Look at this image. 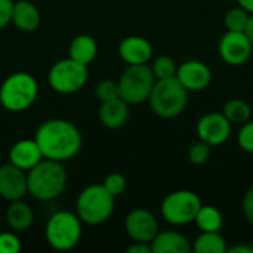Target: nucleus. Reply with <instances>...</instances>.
I'll list each match as a JSON object with an SVG mask.
<instances>
[{
	"label": "nucleus",
	"instance_id": "1",
	"mask_svg": "<svg viewBox=\"0 0 253 253\" xmlns=\"http://www.w3.org/2000/svg\"><path fill=\"white\" fill-rule=\"evenodd\" d=\"M44 159L55 162H68L74 159L83 145L79 127L65 119H50L43 122L34 135Z\"/></svg>",
	"mask_w": 253,
	"mask_h": 253
},
{
	"label": "nucleus",
	"instance_id": "2",
	"mask_svg": "<svg viewBox=\"0 0 253 253\" xmlns=\"http://www.w3.org/2000/svg\"><path fill=\"white\" fill-rule=\"evenodd\" d=\"M67 170L61 162L43 159L34 168L27 170L28 194L40 202L58 199L67 187Z\"/></svg>",
	"mask_w": 253,
	"mask_h": 253
},
{
	"label": "nucleus",
	"instance_id": "3",
	"mask_svg": "<svg viewBox=\"0 0 253 253\" xmlns=\"http://www.w3.org/2000/svg\"><path fill=\"white\" fill-rule=\"evenodd\" d=\"M188 93L190 92L176 77L156 80L148 104L156 116L162 119H175L185 111L188 105Z\"/></svg>",
	"mask_w": 253,
	"mask_h": 253
},
{
	"label": "nucleus",
	"instance_id": "4",
	"mask_svg": "<svg viewBox=\"0 0 253 253\" xmlns=\"http://www.w3.org/2000/svg\"><path fill=\"white\" fill-rule=\"evenodd\" d=\"M116 197L102 184H92L83 188L76 200V213L87 225L107 222L114 212Z\"/></svg>",
	"mask_w": 253,
	"mask_h": 253
},
{
	"label": "nucleus",
	"instance_id": "5",
	"mask_svg": "<svg viewBox=\"0 0 253 253\" xmlns=\"http://www.w3.org/2000/svg\"><path fill=\"white\" fill-rule=\"evenodd\" d=\"M37 95L39 83L30 73H12L0 84V104L12 113L28 110L36 102Z\"/></svg>",
	"mask_w": 253,
	"mask_h": 253
},
{
	"label": "nucleus",
	"instance_id": "6",
	"mask_svg": "<svg viewBox=\"0 0 253 253\" xmlns=\"http://www.w3.org/2000/svg\"><path fill=\"white\" fill-rule=\"evenodd\" d=\"M82 219L77 213L68 211L55 212L46 222L44 236L49 246L55 251L65 252L74 249L82 240Z\"/></svg>",
	"mask_w": 253,
	"mask_h": 253
},
{
	"label": "nucleus",
	"instance_id": "7",
	"mask_svg": "<svg viewBox=\"0 0 253 253\" xmlns=\"http://www.w3.org/2000/svg\"><path fill=\"white\" fill-rule=\"evenodd\" d=\"M156 77L148 64L127 65L119 79L120 98L129 105H139L147 102L154 87Z\"/></svg>",
	"mask_w": 253,
	"mask_h": 253
},
{
	"label": "nucleus",
	"instance_id": "8",
	"mask_svg": "<svg viewBox=\"0 0 253 253\" xmlns=\"http://www.w3.org/2000/svg\"><path fill=\"white\" fill-rule=\"evenodd\" d=\"M202 205L203 202L197 193L191 190H176L163 199L160 205V213L168 224L173 227H182L194 222Z\"/></svg>",
	"mask_w": 253,
	"mask_h": 253
},
{
	"label": "nucleus",
	"instance_id": "9",
	"mask_svg": "<svg viewBox=\"0 0 253 253\" xmlns=\"http://www.w3.org/2000/svg\"><path fill=\"white\" fill-rule=\"evenodd\" d=\"M89 79L87 65L80 64L70 56L55 62L47 74L50 87L62 95H71L84 87Z\"/></svg>",
	"mask_w": 253,
	"mask_h": 253
},
{
	"label": "nucleus",
	"instance_id": "10",
	"mask_svg": "<svg viewBox=\"0 0 253 253\" xmlns=\"http://www.w3.org/2000/svg\"><path fill=\"white\" fill-rule=\"evenodd\" d=\"M221 59L231 67L245 65L253 53V44L245 31H227L218 44Z\"/></svg>",
	"mask_w": 253,
	"mask_h": 253
},
{
	"label": "nucleus",
	"instance_id": "11",
	"mask_svg": "<svg viewBox=\"0 0 253 253\" xmlns=\"http://www.w3.org/2000/svg\"><path fill=\"white\" fill-rule=\"evenodd\" d=\"M196 130L199 139L205 141L211 147H219L230 139L233 132V125L222 113L213 111L199 119Z\"/></svg>",
	"mask_w": 253,
	"mask_h": 253
},
{
	"label": "nucleus",
	"instance_id": "12",
	"mask_svg": "<svg viewBox=\"0 0 253 253\" xmlns=\"http://www.w3.org/2000/svg\"><path fill=\"white\" fill-rule=\"evenodd\" d=\"M125 231L133 242L151 243L159 230L156 215L147 209H133L125 218Z\"/></svg>",
	"mask_w": 253,
	"mask_h": 253
},
{
	"label": "nucleus",
	"instance_id": "13",
	"mask_svg": "<svg viewBox=\"0 0 253 253\" xmlns=\"http://www.w3.org/2000/svg\"><path fill=\"white\" fill-rule=\"evenodd\" d=\"M175 77L188 92H203L212 83V70L203 61L190 59L178 65Z\"/></svg>",
	"mask_w": 253,
	"mask_h": 253
},
{
	"label": "nucleus",
	"instance_id": "14",
	"mask_svg": "<svg viewBox=\"0 0 253 253\" xmlns=\"http://www.w3.org/2000/svg\"><path fill=\"white\" fill-rule=\"evenodd\" d=\"M28 194L27 172L13 166L12 163L0 166V197L6 202L24 199Z\"/></svg>",
	"mask_w": 253,
	"mask_h": 253
},
{
	"label": "nucleus",
	"instance_id": "15",
	"mask_svg": "<svg viewBox=\"0 0 253 253\" xmlns=\"http://www.w3.org/2000/svg\"><path fill=\"white\" fill-rule=\"evenodd\" d=\"M119 55L127 65L148 64L153 56V46L142 36H127L119 44Z\"/></svg>",
	"mask_w": 253,
	"mask_h": 253
},
{
	"label": "nucleus",
	"instance_id": "16",
	"mask_svg": "<svg viewBox=\"0 0 253 253\" xmlns=\"http://www.w3.org/2000/svg\"><path fill=\"white\" fill-rule=\"evenodd\" d=\"M43 159L44 157L42 154V150L34 138L33 139H21V141L15 142L9 150V163H12L13 166L19 168L25 172L30 170L31 168H34Z\"/></svg>",
	"mask_w": 253,
	"mask_h": 253
},
{
	"label": "nucleus",
	"instance_id": "17",
	"mask_svg": "<svg viewBox=\"0 0 253 253\" xmlns=\"http://www.w3.org/2000/svg\"><path fill=\"white\" fill-rule=\"evenodd\" d=\"M99 122L104 127L107 129H120L123 127L129 117H130V111H129V104L119 98L110 99V101H104L101 102L99 107Z\"/></svg>",
	"mask_w": 253,
	"mask_h": 253
},
{
	"label": "nucleus",
	"instance_id": "18",
	"mask_svg": "<svg viewBox=\"0 0 253 253\" xmlns=\"http://www.w3.org/2000/svg\"><path fill=\"white\" fill-rule=\"evenodd\" d=\"M151 252L153 253H191L193 245L191 242L179 231L166 230L159 231L153 239Z\"/></svg>",
	"mask_w": 253,
	"mask_h": 253
},
{
	"label": "nucleus",
	"instance_id": "19",
	"mask_svg": "<svg viewBox=\"0 0 253 253\" xmlns=\"http://www.w3.org/2000/svg\"><path fill=\"white\" fill-rule=\"evenodd\" d=\"M40 10L30 0H18L13 1L12 9V22L13 25L24 33H33L40 25Z\"/></svg>",
	"mask_w": 253,
	"mask_h": 253
},
{
	"label": "nucleus",
	"instance_id": "20",
	"mask_svg": "<svg viewBox=\"0 0 253 253\" xmlns=\"http://www.w3.org/2000/svg\"><path fill=\"white\" fill-rule=\"evenodd\" d=\"M6 224L7 227L15 233L27 231L33 222H34V212L28 203H25L22 199L9 202V206L6 209Z\"/></svg>",
	"mask_w": 253,
	"mask_h": 253
},
{
	"label": "nucleus",
	"instance_id": "21",
	"mask_svg": "<svg viewBox=\"0 0 253 253\" xmlns=\"http://www.w3.org/2000/svg\"><path fill=\"white\" fill-rule=\"evenodd\" d=\"M98 55L96 40L89 34L76 36L68 46V56L80 64L89 65Z\"/></svg>",
	"mask_w": 253,
	"mask_h": 253
},
{
	"label": "nucleus",
	"instance_id": "22",
	"mask_svg": "<svg viewBox=\"0 0 253 253\" xmlns=\"http://www.w3.org/2000/svg\"><path fill=\"white\" fill-rule=\"evenodd\" d=\"M191 245L196 253H227L228 251L227 242L219 231H200Z\"/></svg>",
	"mask_w": 253,
	"mask_h": 253
},
{
	"label": "nucleus",
	"instance_id": "23",
	"mask_svg": "<svg viewBox=\"0 0 253 253\" xmlns=\"http://www.w3.org/2000/svg\"><path fill=\"white\" fill-rule=\"evenodd\" d=\"M194 222L200 231H221L224 225V216L218 208L212 205H202Z\"/></svg>",
	"mask_w": 253,
	"mask_h": 253
},
{
	"label": "nucleus",
	"instance_id": "24",
	"mask_svg": "<svg viewBox=\"0 0 253 253\" xmlns=\"http://www.w3.org/2000/svg\"><path fill=\"white\" fill-rule=\"evenodd\" d=\"M222 114L228 119L231 125H243L251 120L252 117V108L251 105L239 98L228 99L222 107Z\"/></svg>",
	"mask_w": 253,
	"mask_h": 253
},
{
	"label": "nucleus",
	"instance_id": "25",
	"mask_svg": "<svg viewBox=\"0 0 253 253\" xmlns=\"http://www.w3.org/2000/svg\"><path fill=\"white\" fill-rule=\"evenodd\" d=\"M249 19H251V13L246 9L236 6L225 13L224 25L227 31H245L249 24Z\"/></svg>",
	"mask_w": 253,
	"mask_h": 253
},
{
	"label": "nucleus",
	"instance_id": "26",
	"mask_svg": "<svg viewBox=\"0 0 253 253\" xmlns=\"http://www.w3.org/2000/svg\"><path fill=\"white\" fill-rule=\"evenodd\" d=\"M151 70L154 73L156 80H162V79H169V77H175L176 76V70L178 65L175 62L173 58L168 56V55H162L159 58L154 59Z\"/></svg>",
	"mask_w": 253,
	"mask_h": 253
},
{
	"label": "nucleus",
	"instance_id": "27",
	"mask_svg": "<svg viewBox=\"0 0 253 253\" xmlns=\"http://www.w3.org/2000/svg\"><path fill=\"white\" fill-rule=\"evenodd\" d=\"M211 148L212 147L209 144H206L205 141H202V139L194 142L190 147V150H188V160H190V163H193L194 166L205 165L209 160V157H211Z\"/></svg>",
	"mask_w": 253,
	"mask_h": 253
},
{
	"label": "nucleus",
	"instance_id": "28",
	"mask_svg": "<svg viewBox=\"0 0 253 253\" xmlns=\"http://www.w3.org/2000/svg\"><path fill=\"white\" fill-rule=\"evenodd\" d=\"M102 185L107 188V191L110 194H113L114 197H119V196H122L126 191L127 181H126V178L122 173L113 172V173L105 176V179L102 181Z\"/></svg>",
	"mask_w": 253,
	"mask_h": 253
},
{
	"label": "nucleus",
	"instance_id": "29",
	"mask_svg": "<svg viewBox=\"0 0 253 253\" xmlns=\"http://www.w3.org/2000/svg\"><path fill=\"white\" fill-rule=\"evenodd\" d=\"M95 93H96V98L104 102V101H110V99H114V98H119L120 96V90H119V82L116 80H102L96 84V89H95Z\"/></svg>",
	"mask_w": 253,
	"mask_h": 253
},
{
	"label": "nucleus",
	"instance_id": "30",
	"mask_svg": "<svg viewBox=\"0 0 253 253\" xmlns=\"http://www.w3.org/2000/svg\"><path fill=\"white\" fill-rule=\"evenodd\" d=\"M237 144L243 151L253 154V120L242 125L237 133Z\"/></svg>",
	"mask_w": 253,
	"mask_h": 253
},
{
	"label": "nucleus",
	"instance_id": "31",
	"mask_svg": "<svg viewBox=\"0 0 253 253\" xmlns=\"http://www.w3.org/2000/svg\"><path fill=\"white\" fill-rule=\"evenodd\" d=\"M22 245L15 231L0 233V253H18Z\"/></svg>",
	"mask_w": 253,
	"mask_h": 253
},
{
	"label": "nucleus",
	"instance_id": "32",
	"mask_svg": "<svg viewBox=\"0 0 253 253\" xmlns=\"http://www.w3.org/2000/svg\"><path fill=\"white\" fill-rule=\"evenodd\" d=\"M12 0H0V30H3L12 22Z\"/></svg>",
	"mask_w": 253,
	"mask_h": 253
},
{
	"label": "nucleus",
	"instance_id": "33",
	"mask_svg": "<svg viewBox=\"0 0 253 253\" xmlns=\"http://www.w3.org/2000/svg\"><path fill=\"white\" fill-rule=\"evenodd\" d=\"M242 211L243 215L246 218V221L253 225V185L249 187V190L245 193L243 196V202H242Z\"/></svg>",
	"mask_w": 253,
	"mask_h": 253
},
{
	"label": "nucleus",
	"instance_id": "34",
	"mask_svg": "<svg viewBox=\"0 0 253 253\" xmlns=\"http://www.w3.org/2000/svg\"><path fill=\"white\" fill-rule=\"evenodd\" d=\"M127 253H153L151 252V245L150 243H142V242H133L127 249Z\"/></svg>",
	"mask_w": 253,
	"mask_h": 253
},
{
	"label": "nucleus",
	"instance_id": "35",
	"mask_svg": "<svg viewBox=\"0 0 253 253\" xmlns=\"http://www.w3.org/2000/svg\"><path fill=\"white\" fill-rule=\"evenodd\" d=\"M227 252H230V253H253L251 245H249V246H245V245H236V246H231V248H228V251H227Z\"/></svg>",
	"mask_w": 253,
	"mask_h": 253
},
{
	"label": "nucleus",
	"instance_id": "36",
	"mask_svg": "<svg viewBox=\"0 0 253 253\" xmlns=\"http://www.w3.org/2000/svg\"><path fill=\"white\" fill-rule=\"evenodd\" d=\"M237 4L243 9H246L251 15H253V0H236Z\"/></svg>",
	"mask_w": 253,
	"mask_h": 253
},
{
	"label": "nucleus",
	"instance_id": "37",
	"mask_svg": "<svg viewBox=\"0 0 253 253\" xmlns=\"http://www.w3.org/2000/svg\"><path fill=\"white\" fill-rule=\"evenodd\" d=\"M245 33H246V36L249 37V40H251V43L253 44V15H251V19H249V24H248V27H246V30H245Z\"/></svg>",
	"mask_w": 253,
	"mask_h": 253
},
{
	"label": "nucleus",
	"instance_id": "38",
	"mask_svg": "<svg viewBox=\"0 0 253 253\" xmlns=\"http://www.w3.org/2000/svg\"><path fill=\"white\" fill-rule=\"evenodd\" d=\"M251 248H252V252H253V239H252V242H251Z\"/></svg>",
	"mask_w": 253,
	"mask_h": 253
}]
</instances>
